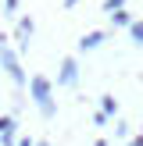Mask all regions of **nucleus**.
<instances>
[{
  "label": "nucleus",
  "mask_w": 143,
  "mask_h": 146,
  "mask_svg": "<svg viewBox=\"0 0 143 146\" xmlns=\"http://www.w3.org/2000/svg\"><path fill=\"white\" fill-rule=\"evenodd\" d=\"M0 57H4V68L11 71V78H14V82H21V68H18V57H14L11 50L4 46V39H0Z\"/></svg>",
  "instance_id": "2"
},
{
  "label": "nucleus",
  "mask_w": 143,
  "mask_h": 146,
  "mask_svg": "<svg viewBox=\"0 0 143 146\" xmlns=\"http://www.w3.org/2000/svg\"><path fill=\"white\" fill-rule=\"evenodd\" d=\"M0 143L14 146V118H0Z\"/></svg>",
  "instance_id": "4"
},
{
  "label": "nucleus",
  "mask_w": 143,
  "mask_h": 146,
  "mask_svg": "<svg viewBox=\"0 0 143 146\" xmlns=\"http://www.w3.org/2000/svg\"><path fill=\"white\" fill-rule=\"evenodd\" d=\"M93 146H107V143H104V139H100V143H93Z\"/></svg>",
  "instance_id": "13"
},
{
  "label": "nucleus",
  "mask_w": 143,
  "mask_h": 146,
  "mask_svg": "<svg viewBox=\"0 0 143 146\" xmlns=\"http://www.w3.org/2000/svg\"><path fill=\"white\" fill-rule=\"evenodd\" d=\"M7 7H11V11H14V7H18V0H7Z\"/></svg>",
  "instance_id": "11"
},
{
  "label": "nucleus",
  "mask_w": 143,
  "mask_h": 146,
  "mask_svg": "<svg viewBox=\"0 0 143 146\" xmlns=\"http://www.w3.org/2000/svg\"><path fill=\"white\" fill-rule=\"evenodd\" d=\"M114 107H118V104H114V96H104V114H114Z\"/></svg>",
  "instance_id": "10"
},
{
  "label": "nucleus",
  "mask_w": 143,
  "mask_h": 146,
  "mask_svg": "<svg viewBox=\"0 0 143 146\" xmlns=\"http://www.w3.org/2000/svg\"><path fill=\"white\" fill-rule=\"evenodd\" d=\"M32 100L43 107V114H54V104H50V82H47L43 75L32 78Z\"/></svg>",
  "instance_id": "1"
},
{
  "label": "nucleus",
  "mask_w": 143,
  "mask_h": 146,
  "mask_svg": "<svg viewBox=\"0 0 143 146\" xmlns=\"http://www.w3.org/2000/svg\"><path fill=\"white\" fill-rule=\"evenodd\" d=\"M118 7H125V0H107V4H104V11H111V14H114Z\"/></svg>",
  "instance_id": "7"
},
{
  "label": "nucleus",
  "mask_w": 143,
  "mask_h": 146,
  "mask_svg": "<svg viewBox=\"0 0 143 146\" xmlns=\"http://www.w3.org/2000/svg\"><path fill=\"white\" fill-rule=\"evenodd\" d=\"M29 32H32V18H21L18 21V36H29Z\"/></svg>",
  "instance_id": "6"
},
{
  "label": "nucleus",
  "mask_w": 143,
  "mask_h": 146,
  "mask_svg": "<svg viewBox=\"0 0 143 146\" xmlns=\"http://www.w3.org/2000/svg\"><path fill=\"white\" fill-rule=\"evenodd\" d=\"M111 18H114V25H129V14H125V11H114Z\"/></svg>",
  "instance_id": "8"
},
{
  "label": "nucleus",
  "mask_w": 143,
  "mask_h": 146,
  "mask_svg": "<svg viewBox=\"0 0 143 146\" xmlns=\"http://www.w3.org/2000/svg\"><path fill=\"white\" fill-rule=\"evenodd\" d=\"M132 146H143V135H140V139H136V143H132Z\"/></svg>",
  "instance_id": "12"
},
{
  "label": "nucleus",
  "mask_w": 143,
  "mask_h": 146,
  "mask_svg": "<svg viewBox=\"0 0 143 146\" xmlns=\"http://www.w3.org/2000/svg\"><path fill=\"white\" fill-rule=\"evenodd\" d=\"M132 36H136V43H143V21H132Z\"/></svg>",
  "instance_id": "9"
},
{
  "label": "nucleus",
  "mask_w": 143,
  "mask_h": 146,
  "mask_svg": "<svg viewBox=\"0 0 143 146\" xmlns=\"http://www.w3.org/2000/svg\"><path fill=\"white\" fill-rule=\"evenodd\" d=\"M36 146H47V143H36Z\"/></svg>",
  "instance_id": "14"
},
{
  "label": "nucleus",
  "mask_w": 143,
  "mask_h": 146,
  "mask_svg": "<svg viewBox=\"0 0 143 146\" xmlns=\"http://www.w3.org/2000/svg\"><path fill=\"white\" fill-rule=\"evenodd\" d=\"M75 78H79V71H75V61L68 57V61L61 64V75H57V82H61V86H72Z\"/></svg>",
  "instance_id": "3"
},
{
  "label": "nucleus",
  "mask_w": 143,
  "mask_h": 146,
  "mask_svg": "<svg viewBox=\"0 0 143 146\" xmlns=\"http://www.w3.org/2000/svg\"><path fill=\"white\" fill-rule=\"evenodd\" d=\"M100 43H104V32H86L82 39H79V46H82V50H93V46H100Z\"/></svg>",
  "instance_id": "5"
}]
</instances>
